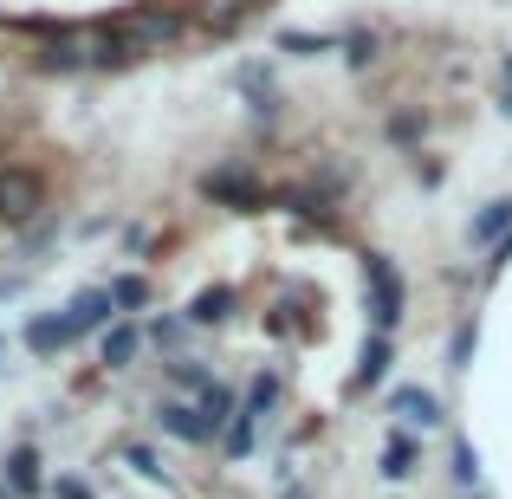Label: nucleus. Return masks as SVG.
I'll use <instances>...</instances> for the list:
<instances>
[{
    "label": "nucleus",
    "mask_w": 512,
    "mask_h": 499,
    "mask_svg": "<svg viewBox=\"0 0 512 499\" xmlns=\"http://www.w3.org/2000/svg\"><path fill=\"white\" fill-rule=\"evenodd\" d=\"M104 26H111V39L130 52V65H137V59H150V52H169L175 39L188 33V13L182 7H130Z\"/></svg>",
    "instance_id": "f257e3e1"
},
{
    "label": "nucleus",
    "mask_w": 512,
    "mask_h": 499,
    "mask_svg": "<svg viewBox=\"0 0 512 499\" xmlns=\"http://www.w3.org/2000/svg\"><path fill=\"white\" fill-rule=\"evenodd\" d=\"M363 299H370V331L396 337L402 312H409V286H402V273H396L389 253H370V260H363Z\"/></svg>",
    "instance_id": "f03ea898"
},
{
    "label": "nucleus",
    "mask_w": 512,
    "mask_h": 499,
    "mask_svg": "<svg viewBox=\"0 0 512 499\" xmlns=\"http://www.w3.org/2000/svg\"><path fill=\"white\" fill-rule=\"evenodd\" d=\"M201 195H208L214 208H234V214H260L273 188H266V182H260V175H253L247 163H221V169H208V175H201Z\"/></svg>",
    "instance_id": "7ed1b4c3"
},
{
    "label": "nucleus",
    "mask_w": 512,
    "mask_h": 499,
    "mask_svg": "<svg viewBox=\"0 0 512 499\" xmlns=\"http://www.w3.org/2000/svg\"><path fill=\"white\" fill-rule=\"evenodd\" d=\"M39 208H46V175L39 169H0V221L26 227V221H39Z\"/></svg>",
    "instance_id": "20e7f679"
},
{
    "label": "nucleus",
    "mask_w": 512,
    "mask_h": 499,
    "mask_svg": "<svg viewBox=\"0 0 512 499\" xmlns=\"http://www.w3.org/2000/svg\"><path fill=\"white\" fill-rule=\"evenodd\" d=\"M65 318H72V337H91V331H111L117 318V299H111V286H85V292H72V305H65Z\"/></svg>",
    "instance_id": "39448f33"
},
{
    "label": "nucleus",
    "mask_w": 512,
    "mask_h": 499,
    "mask_svg": "<svg viewBox=\"0 0 512 499\" xmlns=\"http://www.w3.org/2000/svg\"><path fill=\"white\" fill-rule=\"evenodd\" d=\"M389 415H396L402 428H422V435H428V428H441V415H448V409H441L435 389L402 383V389H389Z\"/></svg>",
    "instance_id": "423d86ee"
},
{
    "label": "nucleus",
    "mask_w": 512,
    "mask_h": 499,
    "mask_svg": "<svg viewBox=\"0 0 512 499\" xmlns=\"http://www.w3.org/2000/svg\"><path fill=\"white\" fill-rule=\"evenodd\" d=\"M156 428H163L169 441H188V448H214L201 409H195V402H182V396H163V402H156Z\"/></svg>",
    "instance_id": "0eeeda50"
},
{
    "label": "nucleus",
    "mask_w": 512,
    "mask_h": 499,
    "mask_svg": "<svg viewBox=\"0 0 512 499\" xmlns=\"http://www.w3.org/2000/svg\"><path fill=\"white\" fill-rule=\"evenodd\" d=\"M143 344H150V331H143L137 318H117L111 331H98V363L104 370H130V363L143 357Z\"/></svg>",
    "instance_id": "6e6552de"
},
{
    "label": "nucleus",
    "mask_w": 512,
    "mask_h": 499,
    "mask_svg": "<svg viewBox=\"0 0 512 499\" xmlns=\"http://www.w3.org/2000/svg\"><path fill=\"white\" fill-rule=\"evenodd\" d=\"M389 363H396V344H389L383 331H370V337H363V350H357V376H350V389H357V396L383 389L389 383Z\"/></svg>",
    "instance_id": "1a4fd4ad"
},
{
    "label": "nucleus",
    "mask_w": 512,
    "mask_h": 499,
    "mask_svg": "<svg viewBox=\"0 0 512 499\" xmlns=\"http://www.w3.org/2000/svg\"><path fill=\"white\" fill-rule=\"evenodd\" d=\"M0 480H7L13 499H39L46 493V480H39V448H7V461H0Z\"/></svg>",
    "instance_id": "9d476101"
},
{
    "label": "nucleus",
    "mask_w": 512,
    "mask_h": 499,
    "mask_svg": "<svg viewBox=\"0 0 512 499\" xmlns=\"http://www.w3.org/2000/svg\"><path fill=\"white\" fill-rule=\"evenodd\" d=\"M26 350H33V357H59V350L65 344H78V337H72V318H65V312H39V318H26Z\"/></svg>",
    "instance_id": "9b49d317"
},
{
    "label": "nucleus",
    "mask_w": 512,
    "mask_h": 499,
    "mask_svg": "<svg viewBox=\"0 0 512 499\" xmlns=\"http://www.w3.org/2000/svg\"><path fill=\"white\" fill-rule=\"evenodd\" d=\"M234 286H201L195 299H188V325L195 331H208V325H227V318H234Z\"/></svg>",
    "instance_id": "f8f14e48"
},
{
    "label": "nucleus",
    "mask_w": 512,
    "mask_h": 499,
    "mask_svg": "<svg viewBox=\"0 0 512 499\" xmlns=\"http://www.w3.org/2000/svg\"><path fill=\"white\" fill-rule=\"evenodd\" d=\"M195 409H201V422H208V435L227 441V428H234V415H240V396L227 383H214V389H201V396H195Z\"/></svg>",
    "instance_id": "ddd939ff"
},
{
    "label": "nucleus",
    "mask_w": 512,
    "mask_h": 499,
    "mask_svg": "<svg viewBox=\"0 0 512 499\" xmlns=\"http://www.w3.org/2000/svg\"><path fill=\"white\" fill-rule=\"evenodd\" d=\"M512 234V201H487V208L474 214V221H467V240H474V247H500V240Z\"/></svg>",
    "instance_id": "4468645a"
},
{
    "label": "nucleus",
    "mask_w": 512,
    "mask_h": 499,
    "mask_svg": "<svg viewBox=\"0 0 512 499\" xmlns=\"http://www.w3.org/2000/svg\"><path fill=\"white\" fill-rule=\"evenodd\" d=\"M163 376H169L175 389H182V396H201V389H214V383H221V376H214L201 357H169V363H163Z\"/></svg>",
    "instance_id": "2eb2a0df"
},
{
    "label": "nucleus",
    "mask_w": 512,
    "mask_h": 499,
    "mask_svg": "<svg viewBox=\"0 0 512 499\" xmlns=\"http://www.w3.org/2000/svg\"><path fill=\"white\" fill-rule=\"evenodd\" d=\"M415 461H422V441H415L409 428L383 441V474H389V480H409V474H415Z\"/></svg>",
    "instance_id": "dca6fc26"
},
{
    "label": "nucleus",
    "mask_w": 512,
    "mask_h": 499,
    "mask_svg": "<svg viewBox=\"0 0 512 499\" xmlns=\"http://www.w3.org/2000/svg\"><path fill=\"white\" fill-rule=\"evenodd\" d=\"M234 85L247 91V104H253L260 117H273V111H279V91H273V78H266V65H240Z\"/></svg>",
    "instance_id": "f3484780"
},
{
    "label": "nucleus",
    "mask_w": 512,
    "mask_h": 499,
    "mask_svg": "<svg viewBox=\"0 0 512 499\" xmlns=\"http://www.w3.org/2000/svg\"><path fill=\"white\" fill-rule=\"evenodd\" d=\"M104 286H111V299H117L124 318H137L143 305H150V279H143V273H117V279H104Z\"/></svg>",
    "instance_id": "a211bd4d"
},
{
    "label": "nucleus",
    "mask_w": 512,
    "mask_h": 499,
    "mask_svg": "<svg viewBox=\"0 0 512 499\" xmlns=\"http://www.w3.org/2000/svg\"><path fill=\"white\" fill-rule=\"evenodd\" d=\"M143 331H150V344L156 350H169V357H188V331H195V325H188V312L182 318H150V325H143Z\"/></svg>",
    "instance_id": "6ab92c4d"
},
{
    "label": "nucleus",
    "mask_w": 512,
    "mask_h": 499,
    "mask_svg": "<svg viewBox=\"0 0 512 499\" xmlns=\"http://www.w3.org/2000/svg\"><path fill=\"white\" fill-rule=\"evenodd\" d=\"M344 39H331V33H299V26H286L279 33V52H299V59H318V52H338Z\"/></svg>",
    "instance_id": "aec40b11"
},
{
    "label": "nucleus",
    "mask_w": 512,
    "mask_h": 499,
    "mask_svg": "<svg viewBox=\"0 0 512 499\" xmlns=\"http://www.w3.org/2000/svg\"><path fill=\"white\" fill-rule=\"evenodd\" d=\"M279 396H286V383H279V376H253V389H247V402H240V409L266 422V415L279 409Z\"/></svg>",
    "instance_id": "412c9836"
},
{
    "label": "nucleus",
    "mask_w": 512,
    "mask_h": 499,
    "mask_svg": "<svg viewBox=\"0 0 512 499\" xmlns=\"http://www.w3.org/2000/svg\"><path fill=\"white\" fill-rule=\"evenodd\" d=\"M124 461H130V474H137V480H169V461L156 448H143V441H124Z\"/></svg>",
    "instance_id": "4be33fe9"
},
{
    "label": "nucleus",
    "mask_w": 512,
    "mask_h": 499,
    "mask_svg": "<svg viewBox=\"0 0 512 499\" xmlns=\"http://www.w3.org/2000/svg\"><path fill=\"white\" fill-rule=\"evenodd\" d=\"M474 350H480V325H474V318H461L454 337H448V370H467V363H474Z\"/></svg>",
    "instance_id": "5701e85b"
},
{
    "label": "nucleus",
    "mask_w": 512,
    "mask_h": 499,
    "mask_svg": "<svg viewBox=\"0 0 512 499\" xmlns=\"http://www.w3.org/2000/svg\"><path fill=\"white\" fill-rule=\"evenodd\" d=\"M253 441H260V415H247V409H240V415H234V428H227V441H221V448L234 454V461H247V454H253Z\"/></svg>",
    "instance_id": "b1692460"
},
{
    "label": "nucleus",
    "mask_w": 512,
    "mask_h": 499,
    "mask_svg": "<svg viewBox=\"0 0 512 499\" xmlns=\"http://www.w3.org/2000/svg\"><path fill=\"white\" fill-rule=\"evenodd\" d=\"M454 487L480 493V448H474V441H454Z\"/></svg>",
    "instance_id": "393cba45"
},
{
    "label": "nucleus",
    "mask_w": 512,
    "mask_h": 499,
    "mask_svg": "<svg viewBox=\"0 0 512 499\" xmlns=\"http://www.w3.org/2000/svg\"><path fill=\"white\" fill-rule=\"evenodd\" d=\"M422 130H428L422 111H396L389 117V143H422Z\"/></svg>",
    "instance_id": "a878e982"
},
{
    "label": "nucleus",
    "mask_w": 512,
    "mask_h": 499,
    "mask_svg": "<svg viewBox=\"0 0 512 499\" xmlns=\"http://www.w3.org/2000/svg\"><path fill=\"white\" fill-rule=\"evenodd\" d=\"M344 59H350V65H370V59H376V33H350V39H344Z\"/></svg>",
    "instance_id": "bb28decb"
},
{
    "label": "nucleus",
    "mask_w": 512,
    "mask_h": 499,
    "mask_svg": "<svg viewBox=\"0 0 512 499\" xmlns=\"http://www.w3.org/2000/svg\"><path fill=\"white\" fill-rule=\"evenodd\" d=\"M52 499H98V493H91V487H85V480H72V474H59V480H52Z\"/></svg>",
    "instance_id": "cd10ccee"
},
{
    "label": "nucleus",
    "mask_w": 512,
    "mask_h": 499,
    "mask_svg": "<svg viewBox=\"0 0 512 499\" xmlns=\"http://www.w3.org/2000/svg\"><path fill=\"white\" fill-rule=\"evenodd\" d=\"M487 266H493V273H500V266H512V234L500 240V247H493V260H487Z\"/></svg>",
    "instance_id": "c85d7f7f"
},
{
    "label": "nucleus",
    "mask_w": 512,
    "mask_h": 499,
    "mask_svg": "<svg viewBox=\"0 0 512 499\" xmlns=\"http://www.w3.org/2000/svg\"><path fill=\"white\" fill-rule=\"evenodd\" d=\"M20 286H26V279H20V273H7V279H0V299H13Z\"/></svg>",
    "instance_id": "c756f323"
},
{
    "label": "nucleus",
    "mask_w": 512,
    "mask_h": 499,
    "mask_svg": "<svg viewBox=\"0 0 512 499\" xmlns=\"http://www.w3.org/2000/svg\"><path fill=\"white\" fill-rule=\"evenodd\" d=\"M500 111L512 117V78H506V91H500Z\"/></svg>",
    "instance_id": "7c9ffc66"
},
{
    "label": "nucleus",
    "mask_w": 512,
    "mask_h": 499,
    "mask_svg": "<svg viewBox=\"0 0 512 499\" xmlns=\"http://www.w3.org/2000/svg\"><path fill=\"white\" fill-rule=\"evenodd\" d=\"M0 357H7V331H0Z\"/></svg>",
    "instance_id": "2f4dec72"
},
{
    "label": "nucleus",
    "mask_w": 512,
    "mask_h": 499,
    "mask_svg": "<svg viewBox=\"0 0 512 499\" xmlns=\"http://www.w3.org/2000/svg\"><path fill=\"white\" fill-rule=\"evenodd\" d=\"M0 499H13V493H7V480H0Z\"/></svg>",
    "instance_id": "473e14b6"
},
{
    "label": "nucleus",
    "mask_w": 512,
    "mask_h": 499,
    "mask_svg": "<svg viewBox=\"0 0 512 499\" xmlns=\"http://www.w3.org/2000/svg\"><path fill=\"white\" fill-rule=\"evenodd\" d=\"M286 499H312V493H286Z\"/></svg>",
    "instance_id": "72a5a7b5"
},
{
    "label": "nucleus",
    "mask_w": 512,
    "mask_h": 499,
    "mask_svg": "<svg viewBox=\"0 0 512 499\" xmlns=\"http://www.w3.org/2000/svg\"><path fill=\"white\" fill-rule=\"evenodd\" d=\"M461 499H487V493H461Z\"/></svg>",
    "instance_id": "f704fd0d"
},
{
    "label": "nucleus",
    "mask_w": 512,
    "mask_h": 499,
    "mask_svg": "<svg viewBox=\"0 0 512 499\" xmlns=\"http://www.w3.org/2000/svg\"><path fill=\"white\" fill-rule=\"evenodd\" d=\"M506 78H512V59H506Z\"/></svg>",
    "instance_id": "c9c22d12"
}]
</instances>
